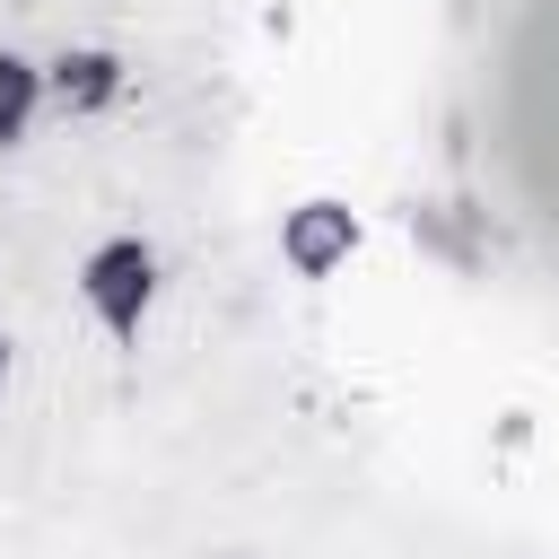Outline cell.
<instances>
[{"instance_id":"1","label":"cell","mask_w":559,"mask_h":559,"mask_svg":"<svg viewBox=\"0 0 559 559\" xmlns=\"http://www.w3.org/2000/svg\"><path fill=\"white\" fill-rule=\"evenodd\" d=\"M79 288H87V306H96L105 332H140V314H148V297H157V253H148L140 236H114V245L87 253Z\"/></svg>"},{"instance_id":"2","label":"cell","mask_w":559,"mask_h":559,"mask_svg":"<svg viewBox=\"0 0 559 559\" xmlns=\"http://www.w3.org/2000/svg\"><path fill=\"white\" fill-rule=\"evenodd\" d=\"M280 253H288V271L323 280V271H341V262L358 253V218H349L341 201H306V210H288V227H280Z\"/></svg>"},{"instance_id":"3","label":"cell","mask_w":559,"mask_h":559,"mask_svg":"<svg viewBox=\"0 0 559 559\" xmlns=\"http://www.w3.org/2000/svg\"><path fill=\"white\" fill-rule=\"evenodd\" d=\"M52 96L79 105V114H96V105L122 96V61H114V52H61V61H52Z\"/></svg>"},{"instance_id":"4","label":"cell","mask_w":559,"mask_h":559,"mask_svg":"<svg viewBox=\"0 0 559 559\" xmlns=\"http://www.w3.org/2000/svg\"><path fill=\"white\" fill-rule=\"evenodd\" d=\"M35 87H44V70H26L17 52H0V140H26V122H35Z\"/></svg>"},{"instance_id":"5","label":"cell","mask_w":559,"mask_h":559,"mask_svg":"<svg viewBox=\"0 0 559 559\" xmlns=\"http://www.w3.org/2000/svg\"><path fill=\"white\" fill-rule=\"evenodd\" d=\"M0 376H9V341H0Z\"/></svg>"}]
</instances>
